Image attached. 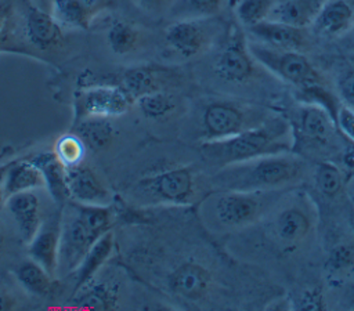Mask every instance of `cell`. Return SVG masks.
<instances>
[{
    "mask_svg": "<svg viewBox=\"0 0 354 311\" xmlns=\"http://www.w3.org/2000/svg\"><path fill=\"white\" fill-rule=\"evenodd\" d=\"M321 224L318 205L301 187L288 189L274 207L253 227L230 235L231 243L243 249V258L260 250L278 260L304 254L317 242ZM266 254L263 257H266Z\"/></svg>",
    "mask_w": 354,
    "mask_h": 311,
    "instance_id": "1",
    "label": "cell"
},
{
    "mask_svg": "<svg viewBox=\"0 0 354 311\" xmlns=\"http://www.w3.org/2000/svg\"><path fill=\"white\" fill-rule=\"evenodd\" d=\"M311 169L313 163L293 151L270 153L214 170L209 185L234 191L289 189L310 180Z\"/></svg>",
    "mask_w": 354,
    "mask_h": 311,
    "instance_id": "2",
    "label": "cell"
},
{
    "mask_svg": "<svg viewBox=\"0 0 354 311\" xmlns=\"http://www.w3.org/2000/svg\"><path fill=\"white\" fill-rule=\"evenodd\" d=\"M293 148L292 127L286 116L274 112L264 123L228 138L201 142L198 151L214 170Z\"/></svg>",
    "mask_w": 354,
    "mask_h": 311,
    "instance_id": "3",
    "label": "cell"
},
{
    "mask_svg": "<svg viewBox=\"0 0 354 311\" xmlns=\"http://www.w3.org/2000/svg\"><path fill=\"white\" fill-rule=\"evenodd\" d=\"M286 191L212 189L201 200L199 213L209 231L232 235L257 224Z\"/></svg>",
    "mask_w": 354,
    "mask_h": 311,
    "instance_id": "4",
    "label": "cell"
},
{
    "mask_svg": "<svg viewBox=\"0 0 354 311\" xmlns=\"http://www.w3.org/2000/svg\"><path fill=\"white\" fill-rule=\"evenodd\" d=\"M111 205L94 206L66 202L62 206L58 271L72 274L95 241L113 225Z\"/></svg>",
    "mask_w": 354,
    "mask_h": 311,
    "instance_id": "5",
    "label": "cell"
},
{
    "mask_svg": "<svg viewBox=\"0 0 354 311\" xmlns=\"http://www.w3.org/2000/svg\"><path fill=\"white\" fill-rule=\"evenodd\" d=\"M293 134L292 151L308 160H332L344 155L347 147L333 116L315 102L301 101L286 116Z\"/></svg>",
    "mask_w": 354,
    "mask_h": 311,
    "instance_id": "6",
    "label": "cell"
},
{
    "mask_svg": "<svg viewBox=\"0 0 354 311\" xmlns=\"http://www.w3.org/2000/svg\"><path fill=\"white\" fill-rule=\"evenodd\" d=\"M274 111L232 98H210L202 102L191 124V135L201 142L228 138L252 127L260 126Z\"/></svg>",
    "mask_w": 354,
    "mask_h": 311,
    "instance_id": "7",
    "label": "cell"
},
{
    "mask_svg": "<svg viewBox=\"0 0 354 311\" xmlns=\"http://www.w3.org/2000/svg\"><path fill=\"white\" fill-rule=\"evenodd\" d=\"M198 174L192 166H176L141 177L129 189L140 206L191 205L198 195Z\"/></svg>",
    "mask_w": 354,
    "mask_h": 311,
    "instance_id": "8",
    "label": "cell"
},
{
    "mask_svg": "<svg viewBox=\"0 0 354 311\" xmlns=\"http://www.w3.org/2000/svg\"><path fill=\"white\" fill-rule=\"evenodd\" d=\"M248 46L261 68L297 90L325 86L324 76L301 51L275 48L253 40H248Z\"/></svg>",
    "mask_w": 354,
    "mask_h": 311,
    "instance_id": "9",
    "label": "cell"
},
{
    "mask_svg": "<svg viewBox=\"0 0 354 311\" xmlns=\"http://www.w3.org/2000/svg\"><path fill=\"white\" fill-rule=\"evenodd\" d=\"M223 33L216 17L173 21L165 30V41L171 51L184 59L207 53Z\"/></svg>",
    "mask_w": 354,
    "mask_h": 311,
    "instance_id": "10",
    "label": "cell"
},
{
    "mask_svg": "<svg viewBox=\"0 0 354 311\" xmlns=\"http://www.w3.org/2000/svg\"><path fill=\"white\" fill-rule=\"evenodd\" d=\"M257 66L260 65L253 58L245 35L239 29L227 32L212 62L214 76L227 84H245L253 79Z\"/></svg>",
    "mask_w": 354,
    "mask_h": 311,
    "instance_id": "11",
    "label": "cell"
},
{
    "mask_svg": "<svg viewBox=\"0 0 354 311\" xmlns=\"http://www.w3.org/2000/svg\"><path fill=\"white\" fill-rule=\"evenodd\" d=\"M134 101L118 84H98L83 87L75 94L73 122L90 116L115 117L127 112Z\"/></svg>",
    "mask_w": 354,
    "mask_h": 311,
    "instance_id": "12",
    "label": "cell"
},
{
    "mask_svg": "<svg viewBox=\"0 0 354 311\" xmlns=\"http://www.w3.org/2000/svg\"><path fill=\"white\" fill-rule=\"evenodd\" d=\"M169 290L187 301L205 300L214 288L213 271L194 257L180 261L167 275Z\"/></svg>",
    "mask_w": 354,
    "mask_h": 311,
    "instance_id": "13",
    "label": "cell"
},
{
    "mask_svg": "<svg viewBox=\"0 0 354 311\" xmlns=\"http://www.w3.org/2000/svg\"><path fill=\"white\" fill-rule=\"evenodd\" d=\"M61 221L62 207H57L54 214L43 218L37 232L26 243L29 257L40 264L53 276L57 275L59 265Z\"/></svg>",
    "mask_w": 354,
    "mask_h": 311,
    "instance_id": "14",
    "label": "cell"
},
{
    "mask_svg": "<svg viewBox=\"0 0 354 311\" xmlns=\"http://www.w3.org/2000/svg\"><path fill=\"white\" fill-rule=\"evenodd\" d=\"M69 198L83 205L108 206L113 198L98 174L84 162L65 167Z\"/></svg>",
    "mask_w": 354,
    "mask_h": 311,
    "instance_id": "15",
    "label": "cell"
},
{
    "mask_svg": "<svg viewBox=\"0 0 354 311\" xmlns=\"http://www.w3.org/2000/svg\"><path fill=\"white\" fill-rule=\"evenodd\" d=\"M246 32L254 41L275 48L297 51H303L307 47L310 36V28H299L272 19H264L248 28Z\"/></svg>",
    "mask_w": 354,
    "mask_h": 311,
    "instance_id": "16",
    "label": "cell"
},
{
    "mask_svg": "<svg viewBox=\"0 0 354 311\" xmlns=\"http://www.w3.org/2000/svg\"><path fill=\"white\" fill-rule=\"evenodd\" d=\"M112 6L113 0H53L50 12L62 28L84 30Z\"/></svg>",
    "mask_w": 354,
    "mask_h": 311,
    "instance_id": "17",
    "label": "cell"
},
{
    "mask_svg": "<svg viewBox=\"0 0 354 311\" xmlns=\"http://www.w3.org/2000/svg\"><path fill=\"white\" fill-rule=\"evenodd\" d=\"M354 26V8L346 0H325L310 25V32L319 37H340Z\"/></svg>",
    "mask_w": 354,
    "mask_h": 311,
    "instance_id": "18",
    "label": "cell"
},
{
    "mask_svg": "<svg viewBox=\"0 0 354 311\" xmlns=\"http://www.w3.org/2000/svg\"><path fill=\"white\" fill-rule=\"evenodd\" d=\"M4 207L12 217L21 241L28 243L43 221L40 198L35 191L14 194L7 198Z\"/></svg>",
    "mask_w": 354,
    "mask_h": 311,
    "instance_id": "19",
    "label": "cell"
},
{
    "mask_svg": "<svg viewBox=\"0 0 354 311\" xmlns=\"http://www.w3.org/2000/svg\"><path fill=\"white\" fill-rule=\"evenodd\" d=\"M25 36L36 48L50 50L59 46L62 40V26L50 11L37 4H29L25 17Z\"/></svg>",
    "mask_w": 354,
    "mask_h": 311,
    "instance_id": "20",
    "label": "cell"
},
{
    "mask_svg": "<svg viewBox=\"0 0 354 311\" xmlns=\"http://www.w3.org/2000/svg\"><path fill=\"white\" fill-rule=\"evenodd\" d=\"M115 249V234L112 229L100 236L95 243L88 249L80 264L72 272L73 275V290L72 294L79 292L82 288L88 285L98 272L102 270L105 263L112 256Z\"/></svg>",
    "mask_w": 354,
    "mask_h": 311,
    "instance_id": "21",
    "label": "cell"
},
{
    "mask_svg": "<svg viewBox=\"0 0 354 311\" xmlns=\"http://www.w3.org/2000/svg\"><path fill=\"white\" fill-rule=\"evenodd\" d=\"M41 171L44 178V188L51 196L57 207H62L69 198L65 166L58 160L54 151H44L29 158Z\"/></svg>",
    "mask_w": 354,
    "mask_h": 311,
    "instance_id": "22",
    "label": "cell"
},
{
    "mask_svg": "<svg viewBox=\"0 0 354 311\" xmlns=\"http://www.w3.org/2000/svg\"><path fill=\"white\" fill-rule=\"evenodd\" d=\"M346 173L335 160H318L313 164L310 180L318 196L332 202L346 196Z\"/></svg>",
    "mask_w": 354,
    "mask_h": 311,
    "instance_id": "23",
    "label": "cell"
},
{
    "mask_svg": "<svg viewBox=\"0 0 354 311\" xmlns=\"http://www.w3.org/2000/svg\"><path fill=\"white\" fill-rule=\"evenodd\" d=\"M167 80L166 70L155 66H131L120 75L119 86L130 95L133 101L148 93L163 90Z\"/></svg>",
    "mask_w": 354,
    "mask_h": 311,
    "instance_id": "24",
    "label": "cell"
},
{
    "mask_svg": "<svg viewBox=\"0 0 354 311\" xmlns=\"http://www.w3.org/2000/svg\"><path fill=\"white\" fill-rule=\"evenodd\" d=\"M324 270L330 283H343L354 276V239L342 236L329 246Z\"/></svg>",
    "mask_w": 354,
    "mask_h": 311,
    "instance_id": "25",
    "label": "cell"
},
{
    "mask_svg": "<svg viewBox=\"0 0 354 311\" xmlns=\"http://www.w3.org/2000/svg\"><path fill=\"white\" fill-rule=\"evenodd\" d=\"M325 0H279L275 1L267 19L310 28Z\"/></svg>",
    "mask_w": 354,
    "mask_h": 311,
    "instance_id": "26",
    "label": "cell"
},
{
    "mask_svg": "<svg viewBox=\"0 0 354 311\" xmlns=\"http://www.w3.org/2000/svg\"><path fill=\"white\" fill-rule=\"evenodd\" d=\"M44 188V178L40 169L29 159H12L6 173V196Z\"/></svg>",
    "mask_w": 354,
    "mask_h": 311,
    "instance_id": "27",
    "label": "cell"
},
{
    "mask_svg": "<svg viewBox=\"0 0 354 311\" xmlns=\"http://www.w3.org/2000/svg\"><path fill=\"white\" fill-rule=\"evenodd\" d=\"M72 131L93 152L108 148L115 138V127L111 117L90 116L72 123Z\"/></svg>",
    "mask_w": 354,
    "mask_h": 311,
    "instance_id": "28",
    "label": "cell"
},
{
    "mask_svg": "<svg viewBox=\"0 0 354 311\" xmlns=\"http://www.w3.org/2000/svg\"><path fill=\"white\" fill-rule=\"evenodd\" d=\"M14 274L21 288L32 296L47 297L55 289L54 276L30 257L21 261Z\"/></svg>",
    "mask_w": 354,
    "mask_h": 311,
    "instance_id": "29",
    "label": "cell"
},
{
    "mask_svg": "<svg viewBox=\"0 0 354 311\" xmlns=\"http://www.w3.org/2000/svg\"><path fill=\"white\" fill-rule=\"evenodd\" d=\"M69 305L76 308L112 310L118 304V286L111 282L91 281L79 292L71 296Z\"/></svg>",
    "mask_w": 354,
    "mask_h": 311,
    "instance_id": "30",
    "label": "cell"
},
{
    "mask_svg": "<svg viewBox=\"0 0 354 311\" xmlns=\"http://www.w3.org/2000/svg\"><path fill=\"white\" fill-rule=\"evenodd\" d=\"M141 115L149 120H162L176 112L178 102L174 94L163 90H156L138 97L136 101Z\"/></svg>",
    "mask_w": 354,
    "mask_h": 311,
    "instance_id": "31",
    "label": "cell"
},
{
    "mask_svg": "<svg viewBox=\"0 0 354 311\" xmlns=\"http://www.w3.org/2000/svg\"><path fill=\"white\" fill-rule=\"evenodd\" d=\"M223 8V0H171L169 17L171 21L199 19L218 15Z\"/></svg>",
    "mask_w": 354,
    "mask_h": 311,
    "instance_id": "32",
    "label": "cell"
},
{
    "mask_svg": "<svg viewBox=\"0 0 354 311\" xmlns=\"http://www.w3.org/2000/svg\"><path fill=\"white\" fill-rule=\"evenodd\" d=\"M106 43L113 54L126 55L140 43V32L126 21H113L106 30Z\"/></svg>",
    "mask_w": 354,
    "mask_h": 311,
    "instance_id": "33",
    "label": "cell"
},
{
    "mask_svg": "<svg viewBox=\"0 0 354 311\" xmlns=\"http://www.w3.org/2000/svg\"><path fill=\"white\" fill-rule=\"evenodd\" d=\"M274 3V0H238L235 6V17L238 22L248 29L267 19Z\"/></svg>",
    "mask_w": 354,
    "mask_h": 311,
    "instance_id": "34",
    "label": "cell"
},
{
    "mask_svg": "<svg viewBox=\"0 0 354 311\" xmlns=\"http://www.w3.org/2000/svg\"><path fill=\"white\" fill-rule=\"evenodd\" d=\"M86 145L83 141L72 131L69 134L61 135L54 145V153L58 158V160L65 166H73L80 162H83L84 152H86Z\"/></svg>",
    "mask_w": 354,
    "mask_h": 311,
    "instance_id": "35",
    "label": "cell"
},
{
    "mask_svg": "<svg viewBox=\"0 0 354 311\" xmlns=\"http://www.w3.org/2000/svg\"><path fill=\"white\" fill-rule=\"evenodd\" d=\"M336 90L340 102L354 111V68L343 69L339 73Z\"/></svg>",
    "mask_w": 354,
    "mask_h": 311,
    "instance_id": "36",
    "label": "cell"
},
{
    "mask_svg": "<svg viewBox=\"0 0 354 311\" xmlns=\"http://www.w3.org/2000/svg\"><path fill=\"white\" fill-rule=\"evenodd\" d=\"M324 307L325 304H324L322 290H319L317 286H311L301 290L297 299H293V305H292V308H300V310H318Z\"/></svg>",
    "mask_w": 354,
    "mask_h": 311,
    "instance_id": "37",
    "label": "cell"
},
{
    "mask_svg": "<svg viewBox=\"0 0 354 311\" xmlns=\"http://www.w3.org/2000/svg\"><path fill=\"white\" fill-rule=\"evenodd\" d=\"M335 122L343 137L354 145V111L344 104H340Z\"/></svg>",
    "mask_w": 354,
    "mask_h": 311,
    "instance_id": "38",
    "label": "cell"
},
{
    "mask_svg": "<svg viewBox=\"0 0 354 311\" xmlns=\"http://www.w3.org/2000/svg\"><path fill=\"white\" fill-rule=\"evenodd\" d=\"M133 3L142 11L156 12L167 3V0H133Z\"/></svg>",
    "mask_w": 354,
    "mask_h": 311,
    "instance_id": "39",
    "label": "cell"
},
{
    "mask_svg": "<svg viewBox=\"0 0 354 311\" xmlns=\"http://www.w3.org/2000/svg\"><path fill=\"white\" fill-rule=\"evenodd\" d=\"M10 163H11V160H8V162L0 164V211L4 209L6 200H7L4 184H6V173H7V169H8Z\"/></svg>",
    "mask_w": 354,
    "mask_h": 311,
    "instance_id": "40",
    "label": "cell"
},
{
    "mask_svg": "<svg viewBox=\"0 0 354 311\" xmlns=\"http://www.w3.org/2000/svg\"><path fill=\"white\" fill-rule=\"evenodd\" d=\"M346 200L354 221V173L347 178V182H346Z\"/></svg>",
    "mask_w": 354,
    "mask_h": 311,
    "instance_id": "41",
    "label": "cell"
},
{
    "mask_svg": "<svg viewBox=\"0 0 354 311\" xmlns=\"http://www.w3.org/2000/svg\"><path fill=\"white\" fill-rule=\"evenodd\" d=\"M15 305H17V300L7 292L0 290V311L12 310V308H15Z\"/></svg>",
    "mask_w": 354,
    "mask_h": 311,
    "instance_id": "42",
    "label": "cell"
},
{
    "mask_svg": "<svg viewBox=\"0 0 354 311\" xmlns=\"http://www.w3.org/2000/svg\"><path fill=\"white\" fill-rule=\"evenodd\" d=\"M343 162L347 167H350L354 173V145L351 148H347V151L343 155Z\"/></svg>",
    "mask_w": 354,
    "mask_h": 311,
    "instance_id": "43",
    "label": "cell"
},
{
    "mask_svg": "<svg viewBox=\"0 0 354 311\" xmlns=\"http://www.w3.org/2000/svg\"><path fill=\"white\" fill-rule=\"evenodd\" d=\"M51 3H53V0H36V4H37L39 7H41V8H44V10H47V11H50V8H51Z\"/></svg>",
    "mask_w": 354,
    "mask_h": 311,
    "instance_id": "44",
    "label": "cell"
},
{
    "mask_svg": "<svg viewBox=\"0 0 354 311\" xmlns=\"http://www.w3.org/2000/svg\"><path fill=\"white\" fill-rule=\"evenodd\" d=\"M3 23H4V12L0 7V37H1V30H3Z\"/></svg>",
    "mask_w": 354,
    "mask_h": 311,
    "instance_id": "45",
    "label": "cell"
},
{
    "mask_svg": "<svg viewBox=\"0 0 354 311\" xmlns=\"http://www.w3.org/2000/svg\"><path fill=\"white\" fill-rule=\"evenodd\" d=\"M4 239H6V236H4V231H3V228L0 227V249L3 247V245H4Z\"/></svg>",
    "mask_w": 354,
    "mask_h": 311,
    "instance_id": "46",
    "label": "cell"
},
{
    "mask_svg": "<svg viewBox=\"0 0 354 311\" xmlns=\"http://www.w3.org/2000/svg\"><path fill=\"white\" fill-rule=\"evenodd\" d=\"M351 30H353V33H354V26H353V29H351Z\"/></svg>",
    "mask_w": 354,
    "mask_h": 311,
    "instance_id": "47",
    "label": "cell"
}]
</instances>
